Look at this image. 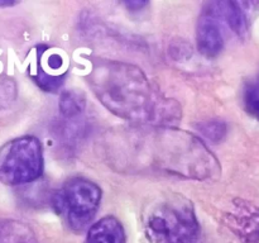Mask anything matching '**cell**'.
<instances>
[{"instance_id": "obj_1", "label": "cell", "mask_w": 259, "mask_h": 243, "mask_svg": "<svg viewBox=\"0 0 259 243\" xmlns=\"http://www.w3.org/2000/svg\"><path fill=\"white\" fill-rule=\"evenodd\" d=\"M89 85L109 111L133 124L169 128L182 116L180 104L166 98L141 68L131 63H95L89 73Z\"/></svg>"}, {"instance_id": "obj_2", "label": "cell", "mask_w": 259, "mask_h": 243, "mask_svg": "<svg viewBox=\"0 0 259 243\" xmlns=\"http://www.w3.org/2000/svg\"><path fill=\"white\" fill-rule=\"evenodd\" d=\"M144 232L151 243H197L200 224L194 205L180 194L161 196L146 212Z\"/></svg>"}, {"instance_id": "obj_3", "label": "cell", "mask_w": 259, "mask_h": 243, "mask_svg": "<svg viewBox=\"0 0 259 243\" xmlns=\"http://www.w3.org/2000/svg\"><path fill=\"white\" fill-rule=\"evenodd\" d=\"M101 201V189L83 177L66 181L51 197V205L65 219L68 228L81 233L90 225Z\"/></svg>"}, {"instance_id": "obj_4", "label": "cell", "mask_w": 259, "mask_h": 243, "mask_svg": "<svg viewBox=\"0 0 259 243\" xmlns=\"http://www.w3.org/2000/svg\"><path fill=\"white\" fill-rule=\"evenodd\" d=\"M43 172V152L39 139L23 136L0 148V182L10 186L28 184Z\"/></svg>"}, {"instance_id": "obj_5", "label": "cell", "mask_w": 259, "mask_h": 243, "mask_svg": "<svg viewBox=\"0 0 259 243\" xmlns=\"http://www.w3.org/2000/svg\"><path fill=\"white\" fill-rule=\"evenodd\" d=\"M227 243H259V208L243 199L233 200L219 220Z\"/></svg>"}, {"instance_id": "obj_6", "label": "cell", "mask_w": 259, "mask_h": 243, "mask_svg": "<svg viewBox=\"0 0 259 243\" xmlns=\"http://www.w3.org/2000/svg\"><path fill=\"white\" fill-rule=\"evenodd\" d=\"M206 5L239 38L248 34L252 18L259 12V2H212Z\"/></svg>"}, {"instance_id": "obj_7", "label": "cell", "mask_w": 259, "mask_h": 243, "mask_svg": "<svg viewBox=\"0 0 259 243\" xmlns=\"http://www.w3.org/2000/svg\"><path fill=\"white\" fill-rule=\"evenodd\" d=\"M219 22V18L205 4L197 23L196 42L200 52L209 58L218 56L224 48V37Z\"/></svg>"}, {"instance_id": "obj_8", "label": "cell", "mask_w": 259, "mask_h": 243, "mask_svg": "<svg viewBox=\"0 0 259 243\" xmlns=\"http://www.w3.org/2000/svg\"><path fill=\"white\" fill-rule=\"evenodd\" d=\"M83 243H126L125 230L120 220L106 215L89 228Z\"/></svg>"}, {"instance_id": "obj_9", "label": "cell", "mask_w": 259, "mask_h": 243, "mask_svg": "<svg viewBox=\"0 0 259 243\" xmlns=\"http://www.w3.org/2000/svg\"><path fill=\"white\" fill-rule=\"evenodd\" d=\"M0 243H38L27 224L13 219H0Z\"/></svg>"}, {"instance_id": "obj_10", "label": "cell", "mask_w": 259, "mask_h": 243, "mask_svg": "<svg viewBox=\"0 0 259 243\" xmlns=\"http://www.w3.org/2000/svg\"><path fill=\"white\" fill-rule=\"evenodd\" d=\"M29 73L33 81L42 90L47 91V93H55V91H57L63 84V80H65L66 76V73H62V75H53V73L46 71L45 65L42 62V57H40L39 48H37V51H35V61L32 63Z\"/></svg>"}, {"instance_id": "obj_11", "label": "cell", "mask_w": 259, "mask_h": 243, "mask_svg": "<svg viewBox=\"0 0 259 243\" xmlns=\"http://www.w3.org/2000/svg\"><path fill=\"white\" fill-rule=\"evenodd\" d=\"M86 96L80 90H66L61 94L58 109L65 118H73L85 110Z\"/></svg>"}, {"instance_id": "obj_12", "label": "cell", "mask_w": 259, "mask_h": 243, "mask_svg": "<svg viewBox=\"0 0 259 243\" xmlns=\"http://www.w3.org/2000/svg\"><path fill=\"white\" fill-rule=\"evenodd\" d=\"M243 101L248 113L259 120V71L245 84Z\"/></svg>"}, {"instance_id": "obj_13", "label": "cell", "mask_w": 259, "mask_h": 243, "mask_svg": "<svg viewBox=\"0 0 259 243\" xmlns=\"http://www.w3.org/2000/svg\"><path fill=\"white\" fill-rule=\"evenodd\" d=\"M17 98V85L12 77L0 76V110L9 108Z\"/></svg>"}, {"instance_id": "obj_14", "label": "cell", "mask_w": 259, "mask_h": 243, "mask_svg": "<svg viewBox=\"0 0 259 243\" xmlns=\"http://www.w3.org/2000/svg\"><path fill=\"white\" fill-rule=\"evenodd\" d=\"M200 132L214 143L222 141L227 134V124L223 120H209L199 127Z\"/></svg>"}, {"instance_id": "obj_15", "label": "cell", "mask_w": 259, "mask_h": 243, "mask_svg": "<svg viewBox=\"0 0 259 243\" xmlns=\"http://www.w3.org/2000/svg\"><path fill=\"white\" fill-rule=\"evenodd\" d=\"M47 53V47H46L45 52H43V58L46 61V66H47L50 70H52V72L55 73V71H58L63 66V58L60 53Z\"/></svg>"}, {"instance_id": "obj_16", "label": "cell", "mask_w": 259, "mask_h": 243, "mask_svg": "<svg viewBox=\"0 0 259 243\" xmlns=\"http://www.w3.org/2000/svg\"><path fill=\"white\" fill-rule=\"evenodd\" d=\"M126 8L132 12H138V10H142L144 7L148 5V2H144V0H131V2L124 3Z\"/></svg>"}, {"instance_id": "obj_17", "label": "cell", "mask_w": 259, "mask_h": 243, "mask_svg": "<svg viewBox=\"0 0 259 243\" xmlns=\"http://www.w3.org/2000/svg\"><path fill=\"white\" fill-rule=\"evenodd\" d=\"M18 2H13V0H0V8H9L17 5Z\"/></svg>"}]
</instances>
